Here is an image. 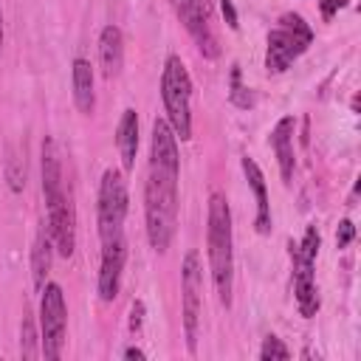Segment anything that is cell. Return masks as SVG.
<instances>
[{"label":"cell","mask_w":361,"mask_h":361,"mask_svg":"<svg viewBox=\"0 0 361 361\" xmlns=\"http://www.w3.org/2000/svg\"><path fill=\"white\" fill-rule=\"evenodd\" d=\"M178 178H180L178 138L166 124V118H155L152 141H149V172L144 183V220H147V240L158 254H164L175 237Z\"/></svg>","instance_id":"6da1fadb"},{"label":"cell","mask_w":361,"mask_h":361,"mask_svg":"<svg viewBox=\"0 0 361 361\" xmlns=\"http://www.w3.org/2000/svg\"><path fill=\"white\" fill-rule=\"evenodd\" d=\"M42 195L48 212V231L54 237V248L62 257H71L76 248V214L71 203V192L62 180V161L54 138L42 141Z\"/></svg>","instance_id":"7a4b0ae2"},{"label":"cell","mask_w":361,"mask_h":361,"mask_svg":"<svg viewBox=\"0 0 361 361\" xmlns=\"http://www.w3.org/2000/svg\"><path fill=\"white\" fill-rule=\"evenodd\" d=\"M209 268L217 299L223 307H231V279H234V237H231V209L223 192L209 195Z\"/></svg>","instance_id":"3957f363"},{"label":"cell","mask_w":361,"mask_h":361,"mask_svg":"<svg viewBox=\"0 0 361 361\" xmlns=\"http://www.w3.org/2000/svg\"><path fill=\"white\" fill-rule=\"evenodd\" d=\"M161 99L166 110V124L172 127L175 138H192V79L178 54H169L161 73Z\"/></svg>","instance_id":"277c9868"},{"label":"cell","mask_w":361,"mask_h":361,"mask_svg":"<svg viewBox=\"0 0 361 361\" xmlns=\"http://www.w3.org/2000/svg\"><path fill=\"white\" fill-rule=\"evenodd\" d=\"M310 42H313L310 25H307L299 14H282V17H279V25L268 34L265 68H268L271 73L288 71L290 62H293L296 56H302Z\"/></svg>","instance_id":"5b68a950"},{"label":"cell","mask_w":361,"mask_h":361,"mask_svg":"<svg viewBox=\"0 0 361 361\" xmlns=\"http://www.w3.org/2000/svg\"><path fill=\"white\" fill-rule=\"evenodd\" d=\"M319 228L307 226L299 245H290V262H293V293L302 316H316L319 310V290H316V254H319Z\"/></svg>","instance_id":"8992f818"},{"label":"cell","mask_w":361,"mask_h":361,"mask_svg":"<svg viewBox=\"0 0 361 361\" xmlns=\"http://www.w3.org/2000/svg\"><path fill=\"white\" fill-rule=\"evenodd\" d=\"M127 180L121 169H104L99 183V240L110 243L116 237H124V217H127Z\"/></svg>","instance_id":"52a82bcc"},{"label":"cell","mask_w":361,"mask_h":361,"mask_svg":"<svg viewBox=\"0 0 361 361\" xmlns=\"http://www.w3.org/2000/svg\"><path fill=\"white\" fill-rule=\"evenodd\" d=\"M180 310H183L186 347L189 353H195L197 333H200V310H203V265L195 248L186 251L183 265H180Z\"/></svg>","instance_id":"ba28073f"},{"label":"cell","mask_w":361,"mask_h":361,"mask_svg":"<svg viewBox=\"0 0 361 361\" xmlns=\"http://www.w3.org/2000/svg\"><path fill=\"white\" fill-rule=\"evenodd\" d=\"M39 299V350L48 361H56L62 355L65 344V330H68V307H65V293L56 282H48Z\"/></svg>","instance_id":"9c48e42d"},{"label":"cell","mask_w":361,"mask_h":361,"mask_svg":"<svg viewBox=\"0 0 361 361\" xmlns=\"http://www.w3.org/2000/svg\"><path fill=\"white\" fill-rule=\"evenodd\" d=\"M172 11L178 14V20L183 23V28L189 31V37L195 39L197 51L206 59H217L220 45L214 37V28L209 23V0H169Z\"/></svg>","instance_id":"30bf717a"},{"label":"cell","mask_w":361,"mask_h":361,"mask_svg":"<svg viewBox=\"0 0 361 361\" xmlns=\"http://www.w3.org/2000/svg\"><path fill=\"white\" fill-rule=\"evenodd\" d=\"M124 262H127V240L124 237L102 243V265H99V299L102 302H113L118 296Z\"/></svg>","instance_id":"8fae6325"},{"label":"cell","mask_w":361,"mask_h":361,"mask_svg":"<svg viewBox=\"0 0 361 361\" xmlns=\"http://www.w3.org/2000/svg\"><path fill=\"white\" fill-rule=\"evenodd\" d=\"M99 62H102V73L107 79L118 76L121 65H124V34L118 25H104L99 34Z\"/></svg>","instance_id":"7c38bea8"},{"label":"cell","mask_w":361,"mask_h":361,"mask_svg":"<svg viewBox=\"0 0 361 361\" xmlns=\"http://www.w3.org/2000/svg\"><path fill=\"white\" fill-rule=\"evenodd\" d=\"M271 147H274V155H276L282 180L290 183L293 166H296V158H293V118L290 116L279 118L276 127L271 130Z\"/></svg>","instance_id":"4fadbf2b"},{"label":"cell","mask_w":361,"mask_h":361,"mask_svg":"<svg viewBox=\"0 0 361 361\" xmlns=\"http://www.w3.org/2000/svg\"><path fill=\"white\" fill-rule=\"evenodd\" d=\"M243 172H245V180L248 186L254 189V197H257V217H254V226L259 234H268L271 231V206H268V189H265V178H262V169L257 166L254 158L243 155Z\"/></svg>","instance_id":"5bb4252c"},{"label":"cell","mask_w":361,"mask_h":361,"mask_svg":"<svg viewBox=\"0 0 361 361\" xmlns=\"http://www.w3.org/2000/svg\"><path fill=\"white\" fill-rule=\"evenodd\" d=\"M71 82H73V102L79 107V113L90 116L96 110V90H93V65L82 56L73 59L71 68Z\"/></svg>","instance_id":"9a60e30c"},{"label":"cell","mask_w":361,"mask_h":361,"mask_svg":"<svg viewBox=\"0 0 361 361\" xmlns=\"http://www.w3.org/2000/svg\"><path fill=\"white\" fill-rule=\"evenodd\" d=\"M116 147H118V158L124 172H130L135 166V152H138V116L133 107H127L121 113L118 130H116Z\"/></svg>","instance_id":"2e32d148"},{"label":"cell","mask_w":361,"mask_h":361,"mask_svg":"<svg viewBox=\"0 0 361 361\" xmlns=\"http://www.w3.org/2000/svg\"><path fill=\"white\" fill-rule=\"evenodd\" d=\"M51 259H54V237L48 231V226L37 234L34 248H31V274H34V288L42 290L45 288V276L51 271Z\"/></svg>","instance_id":"e0dca14e"},{"label":"cell","mask_w":361,"mask_h":361,"mask_svg":"<svg viewBox=\"0 0 361 361\" xmlns=\"http://www.w3.org/2000/svg\"><path fill=\"white\" fill-rule=\"evenodd\" d=\"M20 353H23V358H37L42 353L37 347V330H34L31 316H23V322H20Z\"/></svg>","instance_id":"ac0fdd59"},{"label":"cell","mask_w":361,"mask_h":361,"mask_svg":"<svg viewBox=\"0 0 361 361\" xmlns=\"http://www.w3.org/2000/svg\"><path fill=\"white\" fill-rule=\"evenodd\" d=\"M259 358L262 361H285V358H290V350L276 338V336H265V341H262V347H259Z\"/></svg>","instance_id":"d6986e66"},{"label":"cell","mask_w":361,"mask_h":361,"mask_svg":"<svg viewBox=\"0 0 361 361\" xmlns=\"http://www.w3.org/2000/svg\"><path fill=\"white\" fill-rule=\"evenodd\" d=\"M6 178H8L11 192H20V189L25 186V161L8 158V164H6Z\"/></svg>","instance_id":"ffe728a7"},{"label":"cell","mask_w":361,"mask_h":361,"mask_svg":"<svg viewBox=\"0 0 361 361\" xmlns=\"http://www.w3.org/2000/svg\"><path fill=\"white\" fill-rule=\"evenodd\" d=\"M231 102L240 107H251V93H245V87L240 85V68H231Z\"/></svg>","instance_id":"44dd1931"},{"label":"cell","mask_w":361,"mask_h":361,"mask_svg":"<svg viewBox=\"0 0 361 361\" xmlns=\"http://www.w3.org/2000/svg\"><path fill=\"white\" fill-rule=\"evenodd\" d=\"M353 237H355V226H353L350 220H341L338 228H336V245H338V248H347V245L353 243Z\"/></svg>","instance_id":"7402d4cb"},{"label":"cell","mask_w":361,"mask_h":361,"mask_svg":"<svg viewBox=\"0 0 361 361\" xmlns=\"http://www.w3.org/2000/svg\"><path fill=\"white\" fill-rule=\"evenodd\" d=\"M141 322H144V302L135 299L133 307H130V333H138L141 330Z\"/></svg>","instance_id":"603a6c76"},{"label":"cell","mask_w":361,"mask_h":361,"mask_svg":"<svg viewBox=\"0 0 361 361\" xmlns=\"http://www.w3.org/2000/svg\"><path fill=\"white\" fill-rule=\"evenodd\" d=\"M220 11L226 17V25L228 28H237V11H234V3L231 0H220Z\"/></svg>","instance_id":"cb8c5ba5"},{"label":"cell","mask_w":361,"mask_h":361,"mask_svg":"<svg viewBox=\"0 0 361 361\" xmlns=\"http://www.w3.org/2000/svg\"><path fill=\"white\" fill-rule=\"evenodd\" d=\"M344 3H347V0H322V14L330 20V17H333Z\"/></svg>","instance_id":"d4e9b609"},{"label":"cell","mask_w":361,"mask_h":361,"mask_svg":"<svg viewBox=\"0 0 361 361\" xmlns=\"http://www.w3.org/2000/svg\"><path fill=\"white\" fill-rule=\"evenodd\" d=\"M124 358H138V361H141V358H144V353H141L138 347H127V350H124Z\"/></svg>","instance_id":"484cf974"},{"label":"cell","mask_w":361,"mask_h":361,"mask_svg":"<svg viewBox=\"0 0 361 361\" xmlns=\"http://www.w3.org/2000/svg\"><path fill=\"white\" fill-rule=\"evenodd\" d=\"M0 54H3V8H0Z\"/></svg>","instance_id":"4316f807"}]
</instances>
